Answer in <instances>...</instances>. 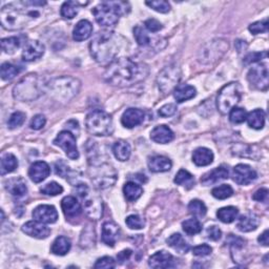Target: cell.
<instances>
[{
    "label": "cell",
    "mask_w": 269,
    "mask_h": 269,
    "mask_svg": "<svg viewBox=\"0 0 269 269\" xmlns=\"http://www.w3.org/2000/svg\"><path fill=\"white\" fill-rule=\"evenodd\" d=\"M148 74L149 67L144 62L122 57L108 64L103 78L112 87L129 88L144 81Z\"/></svg>",
    "instance_id": "6da1fadb"
},
{
    "label": "cell",
    "mask_w": 269,
    "mask_h": 269,
    "mask_svg": "<svg viewBox=\"0 0 269 269\" xmlns=\"http://www.w3.org/2000/svg\"><path fill=\"white\" fill-rule=\"evenodd\" d=\"M193 161L197 166H207L214 161V152L206 147L197 148L193 153Z\"/></svg>",
    "instance_id": "4dcf8cb0"
},
{
    "label": "cell",
    "mask_w": 269,
    "mask_h": 269,
    "mask_svg": "<svg viewBox=\"0 0 269 269\" xmlns=\"http://www.w3.org/2000/svg\"><path fill=\"white\" fill-rule=\"evenodd\" d=\"M188 210H189V214H191L195 217H203L206 214L207 208L202 201L193 200L188 204Z\"/></svg>",
    "instance_id": "bcb514c9"
},
{
    "label": "cell",
    "mask_w": 269,
    "mask_h": 269,
    "mask_svg": "<svg viewBox=\"0 0 269 269\" xmlns=\"http://www.w3.org/2000/svg\"><path fill=\"white\" fill-rule=\"evenodd\" d=\"M247 118V111L242 107H234L229 111V120L234 124L243 123Z\"/></svg>",
    "instance_id": "7dc6e473"
},
{
    "label": "cell",
    "mask_w": 269,
    "mask_h": 269,
    "mask_svg": "<svg viewBox=\"0 0 269 269\" xmlns=\"http://www.w3.org/2000/svg\"><path fill=\"white\" fill-rule=\"evenodd\" d=\"M70 247H72V243L70 240L66 237H58L54 241V243L51 247L52 253L56 254V256H65V254L69 251Z\"/></svg>",
    "instance_id": "e575fe53"
},
{
    "label": "cell",
    "mask_w": 269,
    "mask_h": 269,
    "mask_svg": "<svg viewBox=\"0 0 269 269\" xmlns=\"http://www.w3.org/2000/svg\"><path fill=\"white\" fill-rule=\"evenodd\" d=\"M20 70L21 69L17 65L6 62L2 65V68H0V75H2V78L5 81H9L15 78L20 73Z\"/></svg>",
    "instance_id": "7bdbcfd3"
},
{
    "label": "cell",
    "mask_w": 269,
    "mask_h": 269,
    "mask_svg": "<svg viewBox=\"0 0 269 269\" xmlns=\"http://www.w3.org/2000/svg\"><path fill=\"white\" fill-rule=\"evenodd\" d=\"M228 176H229L228 169L224 166H220V167L212 169L211 172L206 173L201 178V183L205 186L212 185V184H217L223 180L228 179Z\"/></svg>",
    "instance_id": "484cf974"
},
{
    "label": "cell",
    "mask_w": 269,
    "mask_h": 269,
    "mask_svg": "<svg viewBox=\"0 0 269 269\" xmlns=\"http://www.w3.org/2000/svg\"><path fill=\"white\" fill-rule=\"evenodd\" d=\"M252 199L258 202H266L268 200V189L267 188H261L254 193L252 196Z\"/></svg>",
    "instance_id": "be15d7a7"
},
{
    "label": "cell",
    "mask_w": 269,
    "mask_h": 269,
    "mask_svg": "<svg viewBox=\"0 0 269 269\" xmlns=\"http://www.w3.org/2000/svg\"><path fill=\"white\" fill-rule=\"evenodd\" d=\"M81 82L74 77L62 76L55 78L48 83V90L53 99L58 102L66 103L78 95Z\"/></svg>",
    "instance_id": "8992f818"
},
{
    "label": "cell",
    "mask_w": 269,
    "mask_h": 269,
    "mask_svg": "<svg viewBox=\"0 0 269 269\" xmlns=\"http://www.w3.org/2000/svg\"><path fill=\"white\" fill-rule=\"evenodd\" d=\"M166 242L168 244V246H171L172 248H174L176 251L180 252V253H186L189 250V245L188 243L185 241L180 234H174L171 237H169Z\"/></svg>",
    "instance_id": "8d00e7d4"
},
{
    "label": "cell",
    "mask_w": 269,
    "mask_h": 269,
    "mask_svg": "<svg viewBox=\"0 0 269 269\" xmlns=\"http://www.w3.org/2000/svg\"><path fill=\"white\" fill-rule=\"evenodd\" d=\"M81 4L78 2H65L60 10L61 16L65 19H73L79 12Z\"/></svg>",
    "instance_id": "b9f144b4"
},
{
    "label": "cell",
    "mask_w": 269,
    "mask_h": 269,
    "mask_svg": "<svg viewBox=\"0 0 269 269\" xmlns=\"http://www.w3.org/2000/svg\"><path fill=\"white\" fill-rule=\"evenodd\" d=\"M41 194L46 196H58L63 193V187L57 182H50L40 189Z\"/></svg>",
    "instance_id": "c3c4849f"
},
{
    "label": "cell",
    "mask_w": 269,
    "mask_h": 269,
    "mask_svg": "<svg viewBox=\"0 0 269 269\" xmlns=\"http://www.w3.org/2000/svg\"><path fill=\"white\" fill-rule=\"evenodd\" d=\"M175 135L173 131L166 125H158L150 133V139L156 143L167 144L174 140Z\"/></svg>",
    "instance_id": "d4e9b609"
},
{
    "label": "cell",
    "mask_w": 269,
    "mask_h": 269,
    "mask_svg": "<svg viewBox=\"0 0 269 269\" xmlns=\"http://www.w3.org/2000/svg\"><path fill=\"white\" fill-rule=\"evenodd\" d=\"M33 218L41 223L53 224L58 220V212L52 205H39L33 210Z\"/></svg>",
    "instance_id": "e0dca14e"
},
{
    "label": "cell",
    "mask_w": 269,
    "mask_h": 269,
    "mask_svg": "<svg viewBox=\"0 0 269 269\" xmlns=\"http://www.w3.org/2000/svg\"><path fill=\"white\" fill-rule=\"evenodd\" d=\"M56 146L61 147L67 157L72 160H77L79 158V151L76 144V137L69 131H63L58 134L54 140Z\"/></svg>",
    "instance_id": "5bb4252c"
},
{
    "label": "cell",
    "mask_w": 269,
    "mask_h": 269,
    "mask_svg": "<svg viewBox=\"0 0 269 269\" xmlns=\"http://www.w3.org/2000/svg\"><path fill=\"white\" fill-rule=\"evenodd\" d=\"M119 234H120V228L119 226L114 223V222H105L102 226V241L103 243L106 244L107 246L112 247L119 238Z\"/></svg>",
    "instance_id": "cb8c5ba5"
},
{
    "label": "cell",
    "mask_w": 269,
    "mask_h": 269,
    "mask_svg": "<svg viewBox=\"0 0 269 269\" xmlns=\"http://www.w3.org/2000/svg\"><path fill=\"white\" fill-rule=\"evenodd\" d=\"M88 155L90 163L89 176L95 187L106 189L114 185L118 178V174L114 166L105 161L99 160L98 149H95Z\"/></svg>",
    "instance_id": "277c9868"
},
{
    "label": "cell",
    "mask_w": 269,
    "mask_h": 269,
    "mask_svg": "<svg viewBox=\"0 0 269 269\" xmlns=\"http://www.w3.org/2000/svg\"><path fill=\"white\" fill-rule=\"evenodd\" d=\"M234 181L239 185H248L252 181L257 179L258 175L256 171L246 164H238L234 167L233 172Z\"/></svg>",
    "instance_id": "9a60e30c"
},
{
    "label": "cell",
    "mask_w": 269,
    "mask_h": 269,
    "mask_svg": "<svg viewBox=\"0 0 269 269\" xmlns=\"http://www.w3.org/2000/svg\"><path fill=\"white\" fill-rule=\"evenodd\" d=\"M18 166V160L13 153H6L2 158V175L5 176L6 174L12 173L15 171Z\"/></svg>",
    "instance_id": "f35d334b"
},
{
    "label": "cell",
    "mask_w": 269,
    "mask_h": 269,
    "mask_svg": "<svg viewBox=\"0 0 269 269\" xmlns=\"http://www.w3.org/2000/svg\"><path fill=\"white\" fill-rule=\"evenodd\" d=\"M211 195L214 196L216 199L225 200L234 195V189L230 185H227V184H223V185H220V186L215 187L214 189H212Z\"/></svg>",
    "instance_id": "f6af8a7d"
},
{
    "label": "cell",
    "mask_w": 269,
    "mask_h": 269,
    "mask_svg": "<svg viewBox=\"0 0 269 269\" xmlns=\"http://www.w3.org/2000/svg\"><path fill=\"white\" fill-rule=\"evenodd\" d=\"M248 126L253 130H262L265 124V111L263 109L257 108L247 114Z\"/></svg>",
    "instance_id": "836d02e7"
},
{
    "label": "cell",
    "mask_w": 269,
    "mask_h": 269,
    "mask_svg": "<svg viewBox=\"0 0 269 269\" xmlns=\"http://www.w3.org/2000/svg\"><path fill=\"white\" fill-rule=\"evenodd\" d=\"M22 232L27 236L39 240L47 239L51 234V229L48 227V226L45 225V223L38 222L36 220L29 221L23 224Z\"/></svg>",
    "instance_id": "ac0fdd59"
},
{
    "label": "cell",
    "mask_w": 269,
    "mask_h": 269,
    "mask_svg": "<svg viewBox=\"0 0 269 269\" xmlns=\"http://www.w3.org/2000/svg\"><path fill=\"white\" fill-rule=\"evenodd\" d=\"M212 251V248L207 244H202L199 246H196L193 249V253L197 257H206L210 254Z\"/></svg>",
    "instance_id": "91938a15"
},
{
    "label": "cell",
    "mask_w": 269,
    "mask_h": 269,
    "mask_svg": "<svg viewBox=\"0 0 269 269\" xmlns=\"http://www.w3.org/2000/svg\"><path fill=\"white\" fill-rule=\"evenodd\" d=\"M47 88L48 84L39 75L30 74L16 84L13 90V96L21 102H30L39 98Z\"/></svg>",
    "instance_id": "5b68a950"
},
{
    "label": "cell",
    "mask_w": 269,
    "mask_h": 269,
    "mask_svg": "<svg viewBox=\"0 0 269 269\" xmlns=\"http://www.w3.org/2000/svg\"><path fill=\"white\" fill-rule=\"evenodd\" d=\"M229 45L224 39L211 40L200 50L198 60L202 64H212L220 60L228 51Z\"/></svg>",
    "instance_id": "8fae6325"
},
{
    "label": "cell",
    "mask_w": 269,
    "mask_h": 269,
    "mask_svg": "<svg viewBox=\"0 0 269 269\" xmlns=\"http://www.w3.org/2000/svg\"><path fill=\"white\" fill-rule=\"evenodd\" d=\"M22 37H9L2 40V48L6 54H14L22 45Z\"/></svg>",
    "instance_id": "ab89813d"
},
{
    "label": "cell",
    "mask_w": 269,
    "mask_h": 269,
    "mask_svg": "<svg viewBox=\"0 0 269 269\" xmlns=\"http://www.w3.org/2000/svg\"><path fill=\"white\" fill-rule=\"evenodd\" d=\"M55 171H56V174H57L58 176L62 177V178H68L70 177V173H72V171L69 169V166L62 160H59L58 162H56L55 164Z\"/></svg>",
    "instance_id": "11a10c76"
},
{
    "label": "cell",
    "mask_w": 269,
    "mask_h": 269,
    "mask_svg": "<svg viewBox=\"0 0 269 269\" xmlns=\"http://www.w3.org/2000/svg\"><path fill=\"white\" fill-rule=\"evenodd\" d=\"M61 208L63 214L67 219H75L79 217L82 212V206L75 197L67 196L61 201Z\"/></svg>",
    "instance_id": "7402d4cb"
},
{
    "label": "cell",
    "mask_w": 269,
    "mask_h": 269,
    "mask_svg": "<svg viewBox=\"0 0 269 269\" xmlns=\"http://www.w3.org/2000/svg\"><path fill=\"white\" fill-rule=\"evenodd\" d=\"M76 190L82 201V209L86 215L94 221L101 219L103 215V202L101 197L84 183L78 184Z\"/></svg>",
    "instance_id": "ba28073f"
},
{
    "label": "cell",
    "mask_w": 269,
    "mask_h": 269,
    "mask_svg": "<svg viewBox=\"0 0 269 269\" xmlns=\"http://www.w3.org/2000/svg\"><path fill=\"white\" fill-rule=\"evenodd\" d=\"M95 268L98 269H110L116 267V262L115 260L110 257H102L100 259H98L97 262L94 265Z\"/></svg>",
    "instance_id": "db71d44e"
},
{
    "label": "cell",
    "mask_w": 269,
    "mask_h": 269,
    "mask_svg": "<svg viewBox=\"0 0 269 269\" xmlns=\"http://www.w3.org/2000/svg\"><path fill=\"white\" fill-rule=\"evenodd\" d=\"M146 6L159 13H167L171 11V5L165 0H155V2H146Z\"/></svg>",
    "instance_id": "816d5d0a"
},
{
    "label": "cell",
    "mask_w": 269,
    "mask_h": 269,
    "mask_svg": "<svg viewBox=\"0 0 269 269\" xmlns=\"http://www.w3.org/2000/svg\"><path fill=\"white\" fill-rule=\"evenodd\" d=\"M148 168L149 171L152 173H165L171 171V168L173 166V163L171 159H168L164 156H152L148 159Z\"/></svg>",
    "instance_id": "4316f807"
},
{
    "label": "cell",
    "mask_w": 269,
    "mask_h": 269,
    "mask_svg": "<svg viewBox=\"0 0 269 269\" xmlns=\"http://www.w3.org/2000/svg\"><path fill=\"white\" fill-rule=\"evenodd\" d=\"M262 58H267V52L264 53H250L249 55H247L245 59H244V63L245 64H253V63H259Z\"/></svg>",
    "instance_id": "9f6ffc18"
},
{
    "label": "cell",
    "mask_w": 269,
    "mask_h": 269,
    "mask_svg": "<svg viewBox=\"0 0 269 269\" xmlns=\"http://www.w3.org/2000/svg\"><path fill=\"white\" fill-rule=\"evenodd\" d=\"M37 17H39V12L27 9L23 3L7 5L0 12L2 24L9 31L21 30Z\"/></svg>",
    "instance_id": "3957f363"
},
{
    "label": "cell",
    "mask_w": 269,
    "mask_h": 269,
    "mask_svg": "<svg viewBox=\"0 0 269 269\" xmlns=\"http://www.w3.org/2000/svg\"><path fill=\"white\" fill-rule=\"evenodd\" d=\"M175 183L178 185L185 187L186 189H190L195 186V178L185 169H180L175 178Z\"/></svg>",
    "instance_id": "60d3db41"
},
{
    "label": "cell",
    "mask_w": 269,
    "mask_h": 269,
    "mask_svg": "<svg viewBox=\"0 0 269 269\" xmlns=\"http://www.w3.org/2000/svg\"><path fill=\"white\" fill-rule=\"evenodd\" d=\"M239 215V209L235 206H226L222 207L217 211L218 219L223 223H232L234 222Z\"/></svg>",
    "instance_id": "74e56055"
},
{
    "label": "cell",
    "mask_w": 269,
    "mask_h": 269,
    "mask_svg": "<svg viewBox=\"0 0 269 269\" xmlns=\"http://www.w3.org/2000/svg\"><path fill=\"white\" fill-rule=\"evenodd\" d=\"M176 111H177V106L176 104L174 103H168V104H165L163 105L159 111H158V114L161 116V117H171L173 115L176 114Z\"/></svg>",
    "instance_id": "6f0895ef"
},
{
    "label": "cell",
    "mask_w": 269,
    "mask_h": 269,
    "mask_svg": "<svg viewBox=\"0 0 269 269\" xmlns=\"http://www.w3.org/2000/svg\"><path fill=\"white\" fill-rule=\"evenodd\" d=\"M25 118H26L25 114L22 111L14 112V114L10 117V119L8 121V126L12 130L17 129V127H19L23 124V122L25 121Z\"/></svg>",
    "instance_id": "681fc988"
},
{
    "label": "cell",
    "mask_w": 269,
    "mask_h": 269,
    "mask_svg": "<svg viewBox=\"0 0 269 269\" xmlns=\"http://www.w3.org/2000/svg\"><path fill=\"white\" fill-rule=\"evenodd\" d=\"M66 126L68 127V129L73 130L74 132L77 131V132L79 133V124H78L77 121H75V120H70V121H68V122L66 123Z\"/></svg>",
    "instance_id": "003e7915"
},
{
    "label": "cell",
    "mask_w": 269,
    "mask_h": 269,
    "mask_svg": "<svg viewBox=\"0 0 269 269\" xmlns=\"http://www.w3.org/2000/svg\"><path fill=\"white\" fill-rule=\"evenodd\" d=\"M132 253H133V251L131 249H125V250H122L121 252H119L118 256H117L119 263L123 264L126 260H129L132 256Z\"/></svg>",
    "instance_id": "e7e4bbea"
},
{
    "label": "cell",
    "mask_w": 269,
    "mask_h": 269,
    "mask_svg": "<svg viewBox=\"0 0 269 269\" xmlns=\"http://www.w3.org/2000/svg\"><path fill=\"white\" fill-rule=\"evenodd\" d=\"M242 97V89L237 82H232L224 86L217 97V106L222 115H226L237 106Z\"/></svg>",
    "instance_id": "30bf717a"
},
{
    "label": "cell",
    "mask_w": 269,
    "mask_h": 269,
    "mask_svg": "<svg viewBox=\"0 0 269 269\" xmlns=\"http://www.w3.org/2000/svg\"><path fill=\"white\" fill-rule=\"evenodd\" d=\"M112 152H114L115 157L119 161H126L131 157L132 148L129 142H126L124 140H118L112 145Z\"/></svg>",
    "instance_id": "d6a6232c"
},
{
    "label": "cell",
    "mask_w": 269,
    "mask_h": 269,
    "mask_svg": "<svg viewBox=\"0 0 269 269\" xmlns=\"http://www.w3.org/2000/svg\"><path fill=\"white\" fill-rule=\"evenodd\" d=\"M207 238L212 241H218L222 237V232L217 226H210V227L206 230Z\"/></svg>",
    "instance_id": "6125c7cd"
},
{
    "label": "cell",
    "mask_w": 269,
    "mask_h": 269,
    "mask_svg": "<svg viewBox=\"0 0 269 269\" xmlns=\"http://www.w3.org/2000/svg\"><path fill=\"white\" fill-rule=\"evenodd\" d=\"M51 174V168L47 162L37 161L33 163L29 169V177L34 183L45 181Z\"/></svg>",
    "instance_id": "603a6c76"
},
{
    "label": "cell",
    "mask_w": 269,
    "mask_h": 269,
    "mask_svg": "<svg viewBox=\"0 0 269 269\" xmlns=\"http://www.w3.org/2000/svg\"><path fill=\"white\" fill-rule=\"evenodd\" d=\"M124 38L114 32L101 31L99 32L90 45V51L92 57L98 63L106 64L111 63L116 59L120 53Z\"/></svg>",
    "instance_id": "7a4b0ae2"
},
{
    "label": "cell",
    "mask_w": 269,
    "mask_h": 269,
    "mask_svg": "<svg viewBox=\"0 0 269 269\" xmlns=\"http://www.w3.org/2000/svg\"><path fill=\"white\" fill-rule=\"evenodd\" d=\"M123 194L125 199L130 202H134L138 200L139 198L143 194V188L141 187L139 184L135 182H127L123 187Z\"/></svg>",
    "instance_id": "d590c367"
},
{
    "label": "cell",
    "mask_w": 269,
    "mask_h": 269,
    "mask_svg": "<svg viewBox=\"0 0 269 269\" xmlns=\"http://www.w3.org/2000/svg\"><path fill=\"white\" fill-rule=\"evenodd\" d=\"M129 4L122 2H103L93 9L96 21L103 27L115 26L121 15L127 13Z\"/></svg>",
    "instance_id": "52a82bcc"
},
{
    "label": "cell",
    "mask_w": 269,
    "mask_h": 269,
    "mask_svg": "<svg viewBox=\"0 0 269 269\" xmlns=\"http://www.w3.org/2000/svg\"><path fill=\"white\" fill-rule=\"evenodd\" d=\"M260 224L259 218L249 212V214L241 216L238 223H237V227L240 232L242 233H249L252 230H256L258 228V226Z\"/></svg>",
    "instance_id": "83f0119b"
},
{
    "label": "cell",
    "mask_w": 269,
    "mask_h": 269,
    "mask_svg": "<svg viewBox=\"0 0 269 269\" xmlns=\"http://www.w3.org/2000/svg\"><path fill=\"white\" fill-rule=\"evenodd\" d=\"M148 265L151 268H173L176 267V262L171 253L161 250L152 254L148 260Z\"/></svg>",
    "instance_id": "d6986e66"
},
{
    "label": "cell",
    "mask_w": 269,
    "mask_h": 269,
    "mask_svg": "<svg viewBox=\"0 0 269 269\" xmlns=\"http://www.w3.org/2000/svg\"><path fill=\"white\" fill-rule=\"evenodd\" d=\"M46 123H47V119H46V117L44 115H36L32 119V121L30 123V126H31L32 130L39 131L46 125Z\"/></svg>",
    "instance_id": "680465c9"
},
{
    "label": "cell",
    "mask_w": 269,
    "mask_h": 269,
    "mask_svg": "<svg viewBox=\"0 0 269 269\" xmlns=\"http://www.w3.org/2000/svg\"><path fill=\"white\" fill-rule=\"evenodd\" d=\"M144 25L146 27V30H148L151 33H157L160 30L163 29V25L156 19H148L144 22Z\"/></svg>",
    "instance_id": "94428289"
},
{
    "label": "cell",
    "mask_w": 269,
    "mask_h": 269,
    "mask_svg": "<svg viewBox=\"0 0 269 269\" xmlns=\"http://www.w3.org/2000/svg\"><path fill=\"white\" fill-rule=\"evenodd\" d=\"M249 31L250 33H252L253 35H258L261 33H265L268 30V20H261V21H257V22H253L249 25Z\"/></svg>",
    "instance_id": "f5cc1de1"
},
{
    "label": "cell",
    "mask_w": 269,
    "mask_h": 269,
    "mask_svg": "<svg viewBox=\"0 0 269 269\" xmlns=\"http://www.w3.org/2000/svg\"><path fill=\"white\" fill-rule=\"evenodd\" d=\"M134 36L135 39L137 41V44L140 47H153V48H158V49H163V47H161L160 45L163 44L165 45L166 41L163 38H158L156 40H152L150 38V36L147 34V32L143 29V27L141 26H136L134 29Z\"/></svg>",
    "instance_id": "ffe728a7"
},
{
    "label": "cell",
    "mask_w": 269,
    "mask_h": 269,
    "mask_svg": "<svg viewBox=\"0 0 269 269\" xmlns=\"http://www.w3.org/2000/svg\"><path fill=\"white\" fill-rule=\"evenodd\" d=\"M6 189L14 197H23L27 193L26 184L21 178H13L6 182Z\"/></svg>",
    "instance_id": "f546056e"
},
{
    "label": "cell",
    "mask_w": 269,
    "mask_h": 269,
    "mask_svg": "<svg viewBox=\"0 0 269 269\" xmlns=\"http://www.w3.org/2000/svg\"><path fill=\"white\" fill-rule=\"evenodd\" d=\"M181 79V69L176 64L165 66L157 77V84L159 90L163 94H168L174 91Z\"/></svg>",
    "instance_id": "7c38bea8"
},
{
    "label": "cell",
    "mask_w": 269,
    "mask_h": 269,
    "mask_svg": "<svg viewBox=\"0 0 269 269\" xmlns=\"http://www.w3.org/2000/svg\"><path fill=\"white\" fill-rule=\"evenodd\" d=\"M182 227H183V230L185 232L187 235L194 236V235L201 233L202 224L198 219L193 218V219H188L186 221H184L182 223Z\"/></svg>",
    "instance_id": "ee69618b"
},
{
    "label": "cell",
    "mask_w": 269,
    "mask_h": 269,
    "mask_svg": "<svg viewBox=\"0 0 269 269\" xmlns=\"http://www.w3.org/2000/svg\"><path fill=\"white\" fill-rule=\"evenodd\" d=\"M86 126L88 132L93 136H110L114 131L111 117L101 109H95L87 116Z\"/></svg>",
    "instance_id": "9c48e42d"
},
{
    "label": "cell",
    "mask_w": 269,
    "mask_h": 269,
    "mask_svg": "<svg viewBox=\"0 0 269 269\" xmlns=\"http://www.w3.org/2000/svg\"><path fill=\"white\" fill-rule=\"evenodd\" d=\"M46 51V47L44 44H41L38 40H31L26 42L23 52H22V59L26 62L36 61L44 56Z\"/></svg>",
    "instance_id": "2e32d148"
},
{
    "label": "cell",
    "mask_w": 269,
    "mask_h": 269,
    "mask_svg": "<svg viewBox=\"0 0 269 269\" xmlns=\"http://www.w3.org/2000/svg\"><path fill=\"white\" fill-rule=\"evenodd\" d=\"M145 114L143 110L139 108H129L124 111L121 118V123L126 129H134V127L142 124Z\"/></svg>",
    "instance_id": "44dd1931"
},
{
    "label": "cell",
    "mask_w": 269,
    "mask_h": 269,
    "mask_svg": "<svg viewBox=\"0 0 269 269\" xmlns=\"http://www.w3.org/2000/svg\"><path fill=\"white\" fill-rule=\"evenodd\" d=\"M126 225L129 226L131 229H142L144 227V220L138 215H131L125 220Z\"/></svg>",
    "instance_id": "f907efd6"
},
{
    "label": "cell",
    "mask_w": 269,
    "mask_h": 269,
    "mask_svg": "<svg viewBox=\"0 0 269 269\" xmlns=\"http://www.w3.org/2000/svg\"><path fill=\"white\" fill-rule=\"evenodd\" d=\"M197 91L194 87L189 84H179V86L174 90V97L177 102L182 103L184 101H187L196 97Z\"/></svg>",
    "instance_id": "1f68e13d"
},
{
    "label": "cell",
    "mask_w": 269,
    "mask_h": 269,
    "mask_svg": "<svg viewBox=\"0 0 269 269\" xmlns=\"http://www.w3.org/2000/svg\"><path fill=\"white\" fill-rule=\"evenodd\" d=\"M268 75L267 65L263 63H257L249 69L247 80L252 88L260 91H266L269 84Z\"/></svg>",
    "instance_id": "4fadbf2b"
},
{
    "label": "cell",
    "mask_w": 269,
    "mask_h": 269,
    "mask_svg": "<svg viewBox=\"0 0 269 269\" xmlns=\"http://www.w3.org/2000/svg\"><path fill=\"white\" fill-rule=\"evenodd\" d=\"M258 241H259V243H261L262 245H264V246H268V244H269V232L266 229V230H265V232L259 237Z\"/></svg>",
    "instance_id": "03108f58"
},
{
    "label": "cell",
    "mask_w": 269,
    "mask_h": 269,
    "mask_svg": "<svg viewBox=\"0 0 269 269\" xmlns=\"http://www.w3.org/2000/svg\"><path fill=\"white\" fill-rule=\"evenodd\" d=\"M93 33V25L89 20H80L73 31V38L74 40L80 42L89 39Z\"/></svg>",
    "instance_id": "f1b7e54d"
}]
</instances>
